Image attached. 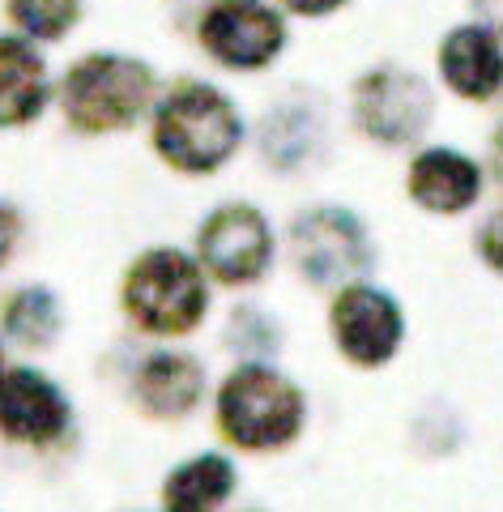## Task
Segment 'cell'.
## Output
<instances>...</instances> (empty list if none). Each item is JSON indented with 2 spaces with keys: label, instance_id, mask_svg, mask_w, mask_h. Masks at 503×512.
Returning a JSON list of instances; mask_svg holds the SVG:
<instances>
[{
  "label": "cell",
  "instance_id": "17",
  "mask_svg": "<svg viewBox=\"0 0 503 512\" xmlns=\"http://www.w3.org/2000/svg\"><path fill=\"white\" fill-rule=\"evenodd\" d=\"M5 9L13 26L26 39H39V43L64 39L81 18V0H5Z\"/></svg>",
  "mask_w": 503,
  "mask_h": 512
},
{
  "label": "cell",
  "instance_id": "14",
  "mask_svg": "<svg viewBox=\"0 0 503 512\" xmlns=\"http://www.w3.org/2000/svg\"><path fill=\"white\" fill-rule=\"evenodd\" d=\"M133 389L137 402L150 414H158V419H184L205 393V367L192 355L162 350V355H150L141 363Z\"/></svg>",
  "mask_w": 503,
  "mask_h": 512
},
{
  "label": "cell",
  "instance_id": "9",
  "mask_svg": "<svg viewBox=\"0 0 503 512\" xmlns=\"http://www.w3.org/2000/svg\"><path fill=\"white\" fill-rule=\"evenodd\" d=\"M329 329L337 350L354 367H384L405 342V316L397 299L367 282H350L329 308Z\"/></svg>",
  "mask_w": 503,
  "mask_h": 512
},
{
  "label": "cell",
  "instance_id": "2",
  "mask_svg": "<svg viewBox=\"0 0 503 512\" xmlns=\"http://www.w3.org/2000/svg\"><path fill=\"white\" fill-rule=\"evenodd\" d=\"M124 312L141 333L184 338L209 312L205 265L180 248L141 252L124 274Z\"/></svg>",
  "mask_w": 503,
  "mask_h": 512
},
{
  "label": "cell",
  "instance_id": "21",
  "mask_svg": "<svg viewBox=\"0 0 503 512\" xmlns=\"http://www.w3.org/2000/svg\"><path fill=\"white\" fill-rule=\"evenodd\" d=\"M469 5H474L478 22H486L491 30H499V35H503V0H469Z\"/></svg>",
  "mask_w": 503,
  "mask_h": 512
},
{
  "label": "cell",
  "instance_id": "18",
  "mask_svg": "<svg viewBox=\"0 0 503 512\" xmlns=\"http://www.w3.org/2000/svg\"><path fill=\"white\" fill-rule=\"evenodd\" d=\"M478 256L486 261V269L503 274V205L482 222V231H478Z\"/></svg>",
  "mask_w": 503,
  "mask_h": 512
},
{
  "label": "cell",
  "instance_id": "8",
  "mask_svg": "<svg viewBox=\"0 0 503 512\" xmlns=\"http://www.w3.org/2000/svg\"><path fill=\"white\" fill-rule=\"evenodd\" d=\"M299 274L316 286H337L371 265V239L363 222L342 205H316L290 227Z\"/></svg>",
  "mask_w": 503,
  "mask_h": 512
},
{
  "label": "cell",
  "instance_id": "6",
  "mask_svg": "<svg viewBox=\"0 0 503 512\" xmlns=\"http://www.w3.org/2000/svg\"><path fill=\"white\" fill-rule=\"evenodd\" d=\"M435 116V90L427 77L401 64H380L359 77L354 86V120L367 137L384 146H405V141L423 137Z\"/></svg>",
  "mask_w": 503,
  "mask_h": 512
},
{
  "label": "cell",
  "instance_id": "1",
  "mask_svg": "<svg viewBox=\"0 0 503 512\" xmlns=\"http://www.w3.org/2000/svg\"><path fill=\"white\" fill-rule=\"evenodd\" d=\"M243 141V116L231 94L209 82L175 86L154 111V146L175 171L209 175L235 158Z\"/></svg>",
  "mask_w": 503,
  "mask_h": 512
},
{
  "label": "cell",
  "instance_id": "5",
  "mask_svg": "<svg viewBox=\"0 0 503 512\" xmlns=\"http://www.w3.org/2000/svg\"><path fill=\"white\" fill-rule=\"evenodd\" d=\"M201 52L231 73H261L286 47V18L269 0H209L197 22Z\"/></svg>",
  "mask_w": 503,
  "mask_h": 512
},
{
  "label": "cell",
  "instance_id": "15",
  "mask_svg": "<svg viewBox=\"0 0 503 512\" xmlns=\"http://www.w3.org/2000/svg\"><path fill=\"white\" fill-rule=\"evenodd\" d=\"M235 483L239 478L231 461L218 453H201L167 478L162 504H167V512H218L226 504V495L235 491Z\"/></svg>",
  "mask_w": 503,
  "mask_h": 512
},
{
  "label": "cell",
  "instance_id": "4",
  "mask_svg": "<svg viewBox=\"0 0 503 512\" xmlns=\"http://www.w3.org/2000/svg\"><path fill=\"white\" fill-rule=\"evenodd\" d=\"M307 406L295 380L269 363H243L222 380L218 423L239 448H282L303 431Z\"/></svg>",
  "mask_w": 503,
  "mask_h": 512
},
{
  "label": "cell",
  "instance_id": "20",
  "mask_svg": "<svg viewBox=\"0 0 503 512\" xmlns=\"http://www.w3.org/2000/svg\"><path fill=\"white\" fill-rule=\"evenodd\" d=\"M13 239H18V218H13L9 205H0V265L9 261L13 252Z\"/></svg>",
  "mask_w": 503,
  "mask_h": 512
},
{
  "label": "cell",
  "instance_id": "3",
  "mask_svg": "<svg viewBox=\"0 0 503 512\" xmlns=\"http://www.w3.org/2000/svg\"><path fill=\"white\" fill-rule=\"evenodd\" d=\"M154 99V69L128 52H90L60 82V107L77 133L133 128Z\"/></svg>",
  "mask_w": 503,
  "mask_h": 512
},
{
  "label": "cell",
  "instance_id": "23",
  "mask_svg": "<svg viewBox=\"0 0 503 512\" xmlns=\"http://www.w3.org/2000/svg\"><path fill=\"white\" fill-rule=\"evenodd\" d=\"M0 372H5V342H0Z\"/></svg>",
  "mask_w": 503,
  "mask_h": 512
},
{
  "label": "cell",
  "instance_id": "19",
  "mask_svg": "<svg viewBox=\"0 0 503 512\" xmlns=\"http://www.w3.org/2000/svg\"><path fill=\"white\" fill-rule=\"evenodd\" d=\"M350 0H282L286 13H295V18H329V13L346 9Z\"/></svg>",
  "mask_w": 503,
  "mask_h": 512
},
{
  "label": "cell",
  "instance_id": "22",
  "mask_svg": "<svg viewBox=\"0 0 503 512\" xmlns=\"http://www.w3.org/2000/svg\"><path fill=\"white\" fill-rule=\"evenodd\" d=\"M491 167H495V180L503 184V128L491 137Z\"/></svg>",
  "mask_w": 503,
  "mask_h": 512
},
{
  "label": "cell",
  "instance_id": "13",
  "mask_svg": "<svg viewBox=\"0 0 503 512\" xmlns=\"http://www.w3.org/2000/svg\"><path fill=\"white\" fill-rule=\"evenodd\" d=\"M47 94V64L30 47L26 35H0V128H22L43 116Z\"/></svg>",
  "mask_w": 503,
  "mask_h": 512
},
{
  "label": "cell",
  "instance_id": "7",
  "mask_svg": "<svg viewBox=\"0 0 503 512\" xmlns=\"http://www.w3.org/2000/svg\"><path fill=\"white\" fill-rule=\"evenodd\" d=\"M197 261L226 286H248L273 261V231L256 205H218L197 231Z\"/></svg>",
  "mask_w": 503,
  "mask_h": 512
},
{
  "label": "cell",
  "instance_id": "11",
  "mask_svg": "<svg viewBox=\"0 0 503 512\" xmlns=\"http://www.w3.org/2000/svg\"><path fill=\"white\" fill-rule=\"evenodd\" d=\"M440 82L465 103H486L503 90V35L486 22H461L435 47Z\"/></svg>",
  "mask_w": 503,
  "mask_h": 512
},
{
  "label": "cell",
  "instance_id": "12",
  "mask_svg": "<svg viewBox=\"0 0 503 512\" xmlns=\"http://www.w3.org/2000/svg\"><path fill=\"white\" fill-rule=\"evenodd\" d=\"M405 188L427 214H465L482 197V167L457 146H427L410 163Z\"/></svg>",
  "mask_w": 503,
  "mask_h": 512
},
{
  "label": "cell",
  "instance_id": "16",
  "mask_svg": "<svg viewBox=\"0 0 503 512\" xmlns=\"http://www.w3.org/2000/svg\"><path fill=\"white\" fill-rule=\"evenodd\" d=\"M0 325L13 342L22 346H47L60 333V303L47 286H22L13 291L5 312H0Z\"/></svg>",
  "mask_w": 503,
  "mask_h": 512
},
{
  "label": "cell",
  "instance_id": "10",
  "mask_svg": "<svg viewBox=\"0 0 503 512\" xmlns=\"http://www.w3.org/2000/svg\"><path fill=\"white\" fill-rule=\"evenodd\" d=\"M73 410L60 384L35 367H5L0 372V436L18 444H47L69 427Z\"/></svg>",
  "mask_w": 503,
  "mask_h": 512
}]
</instances>
